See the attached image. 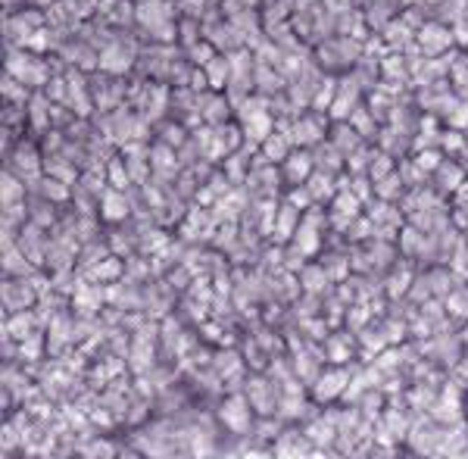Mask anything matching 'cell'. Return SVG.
<instances>
[{
    "instance_id": "9c48e42d",
    "label": "cell",
    "mask_w": 468,
    "mask_h": 459,
    "mask_svg": "<svg viewBox=\"0 0 468 459\" xmlns=\"http://www.w3.org/2000/svg\"><path fill=\"white\" fill-rule=\"evenodd\" d=\"M119 459H147L141 450H122V453H119Z\"/></svg>"
},
{
    "instance_id": "3957f363",
    "label": "cell",
    "mask_w": 468,
    "mask_h": 459,
    "mask_svg": "<svg viewBox=\"0 0 468 459\" xmlns=\"http://www.w3.org/2000/svg\"><path fill=\"white\" fill-rule=\"evenodd\" d=\"M353 375L347 372V366H325L322 375L316 378V385L309 387V397L316 406H334L337 400H344L347 387H350Z\"/></svg>"
},
{
    "instance_id": "277c9868",
    "label": "cell",
    "mask_w": 468,
    "mask_h": 459,
    "mask_svg": "<svg viewBox=\"0 0 468 459\" xmlns=\"http://www.w3.org/2000/svg\"><path fill=\"white\" fill-rule=\"evenodd\" d=\"M359 350V340H353L347 331H337V335L325 338V359L328 366H347Z\"/></svg>"
},
{
    "instance_id": "ba28073f",
    "label": "cell",
    "mask_w": 468,
    "mask_h": 459,
    "mask_svg": "<svg viewBox=\"0 0 468 459\" xmlns=\"http://www.w3.org/2000/svg\"><path fill=\"white\" fill-rule=\"evenodd\" d=\"M10 204H22V185L13 182V175H4V206L10 210Z\"/></svg>"
},
{
    "instance_id": "7a4b0ae2",
    "label": "cell",
    "mask_w": 468,
    "mask_h": 459,
    "mask_svg": "<svg viewBox=\"0 0 468 459\" xmlns=\"http://www.w3.org/2000/svg\"><path fill=\"white\" fill-rule=\"evenodd\" d=\"M215 419H219L222 425L232 431V434H250L260 415H256V409L250 406V400L243 397V391L241 394L232 391V394H225V397H222L219 409H215Z\"/></svg>"
},
{
    "instance_id": "6da1fadb",
    "label": "cell",
    "mask_w": 468,
    "mask_h": 459,
    "mask_svg": "<svg viewBox=\"0 0 468 459\" xmlns=\"http://www.w3.org/2000/svg\"><path fill=\"white\" fill-rule=\"evenodd\" d=\"M243 397L250 400V406L256 409L260 419H272L278 413V400H281V385L272 378L269 372H253L243 381Z\"/></svg>"
},
{
    "instance_id": "52a82bcc",
    "label": "cell",
    "mask_w": 468,
    "mask_h": 459,
    "mask_svg": "<svg viewBox=\"0 0 468 459\" xmlns=\"http://www.w3.org/2000/svg\"><path fill=\"white\" fill-rule=\"evenodd\" d=\"M103 215H107V219H113V222H119V219H125V215H128V204L122 200V194H109V197L103 200Z\"/></svg>"
},
{
    "instance_id": "8992f818",
    "label": "cell",
    "mask_w": 468,
    "mask_h": 459,
    "mask_svg": "<svg viewBox=\"0 0 468 459\" xmlns=\"http://www.w3.org/2000/svg\"><path fill=\"white\" fill-rule=\"evenodd\" d=\"M446 312H450L453 319H468V288H453L450 294H446Z\"/></svg>"
},
{
    "instance_id": "5b68a950",
    "label": "cell",
    "mask_w": 468,
    "mask_h": 459,
    "mask_svg": "<svg viewBox=\"0 0 468 459\" xmlns=\"http://www.w3.org/2000/svg\"><path fill=\"white\" fill-rule=\"evenodd\" d=\"M331 284V278H328L325 266H303V272H300V288L306 291V294H322V291Z\"/></svg>"
}]
</instances>
